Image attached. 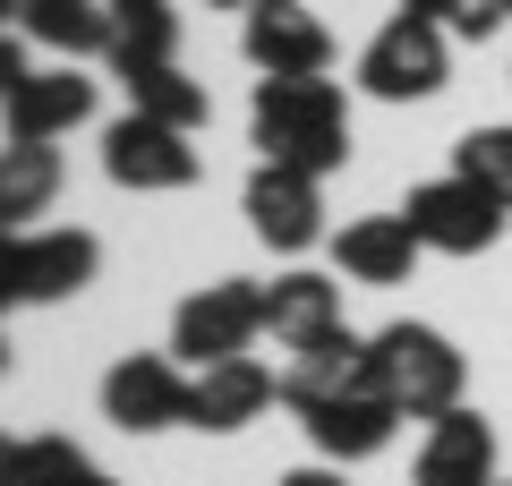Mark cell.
<instances>
[{"label": "cell", "mask_w": 512, "mask_h": 486, "mask_svg": "<svg viewBox=\"0 0 512 486\" xmlns=\"http://www.w3.org/2000/svg\"><path fill=\"white\" fill-rule=\"evenodd\" d=\"M26 77H35V69H26V43L9 35V26H0V103H9V94H18Z\"/></svg>", "instance_id": "26"}, {"label": "cell", "mask_w": 512, "mask_h": 486, "mask_svg": "<svg viewBox=\"0 0 512 486\" xmlns=\"http://www.w3.org/2000/svg\"><path fill=\"white\" fill-rule=\"evenodd\" d=\"M256 333H265V282L222 273V282H205V290L180 299V316H171V359H188V367L248 359Z\"/></svg>", "instance_id": "3"}, {"label": "cell", "mask_w": 512, "mask_h": 486, "mask_svg": "<svg viewBox=\"0 0 512 486\" xmlns=\"http://www.w3.org/2000/svg\"><path fill=\"white\" fill-rule=\"evenodd\" d=\"M128 86V111H146V120H163V128H205V86L197 77H180V60L171 69H137V77H120Z\"/></svg>", "instance_id": "21"}, {"label": "cell", "mask_w": 512, "mask_h": 486, "mask_svg": "<svg viewBox=\"0 0 512 486\" xmlns=\"http://www.w3.org/2000/svg\"><path fill=\"white\" fill-rule=\"evenodd\" d=\"M265 333H274L282 350H308L325 342V333H342V282L333 273H282V282H265Z\"/></svg>", "instance_id": "15"}, {"label": "cell", "mask_w": 512, "mask_h": 486, "mask_svg": "<svg viewBox=\"0 0 512 486\" xmlns=\"http://www.w3.org/2000/svg\"><path fill=\"white\" fill-rule=\"evenodd\" d=\"M26 307V231H0V316Z\"/></svg>", "instance_id": "25"}, {"label": "cell", "mask_w": 512, "mask_h": 486, "mask_svg": "<svg viewBox=\"0 0 512 486\" xmlns=\"http://www.w3.org/2000/svg\"><path fill=\"white\" fill-rule=\"evenodd\" d=\"M0 120H9L18 145H52V137H69V128L94 120V77H77L69 60H60V69H35L9 103H0Z\"/></svg>", "instance_id": "12"}, {"label": "cell", "mask_w": 512, "mask_h": 486, "mask_svg": "<svg viewBox=\"0 0 512 486\" xmlns=\"http://www.w3.org/2000/svg\"><path fill=\"white\" fill-rule=\"evenodd\" d=\"M453 171H461V180H478L487 197L512 205V128H470V137L453 145Z\"/></svg>", "instance_id": "23"}, {"label": "cell", "mask_w": 512, "mask_h": 486, "mask_svg": "<svg viewBox=\"0 0 512 486\" xmlns=\"http://www.w3.org/2000/svg\"><path fill=\"white\" fill-rule=\"evenodd\" d=\"M299 427H308V444L342 469V461H367V452L393 444L402 410H393L376 384H350V393H333V401H316V410H299Z\"/></svg>", "instance_id": "11"}, {"label": "cell", "mask_w": 512, "mask_h": 486, "mask_svg": "<svg viewBox=\"0 0 512 486\" xmlns=\"http://www.w3.org/2000/svg\"><path fill=\"white\" fill-rule=\"evenodd\" d=\"M410 18H436L444 35H461V43H487L495 26H512V0H402Z\"/></svg>", "instance_id": "24"}, {"label": "cell", "mask_w": 512, "mask_h": 486, "mask_svg": "<svg viewBox=\"0 0 512 486\" xmlns=\"http://www.w3.org/2000/svg\"><path fill=\"white\" fill-rule=\"evenodd\" d=\"M248 145L256 162H291V171L325 180V171L350 162V94L333 77H256Z\"/></svg>", "instance_id": "1"}, {"label": "cell", "mask_w": 512, "mask_h": 486, "mask_svg": "<svg viewBox=\"0 0 512 486\" xmlns=\"http://www.w3.org/2000/svg\"><path fill=\"white\" fill-rule=\"evenodd\" d=\"M205 9H248V0H205Z\"/></svg>", "instance_id": "31"}, {"label": "cell", "mask_w": 512, "mask_h": 486, "mask_svg": "<svg viewBox=\"0 0 512 486\" xmlns=\"http://www.w3.org/2000/svg\"><path fill=\"white\" fill-rule=\"evenodd\" d=\"M111 69L137 77V69H171L180 60V18H171V0H146V9H120V35H111Z\"/></svg>", "instance_id": "20"}, {"label": "cell", "mask_w": 512, "mask_h": 486, "mask_svg": "<svg viewBox=\"0 0 512 486\" xmlns=\"http://www.w3.org/2000/svg\"><path fill=\"white\" fill-rule=\"evenodd\" d=\"M18 26H26V43H43V52H60V60H94L120 35V9H111V0H26Z\"/></svg>", "instance_id": "17"}, {"label": "cell", "mask_w": 512, "mask_h": 486, "mask_svg": "<svg viewBox=\"0 0 512 486\" xmlns=\"http://www.w3.org/2000/svg\"><path fill=\"white\" fill-rule=\"evenodd\" d=\"M282 486H342V469H291Z\"/></svg>", "instance_id": "28"}, {"label": "cell", "mask_w": 512, "mask_h": 486, "mask_svg": "<svg viewBox=\"0 0 512 486\" xmlns=\"http://www.w3.org/2000/svg\"><path fill=\"white\" fill-rule=\"evenodd\" d=\"M239 52L256 60V77H325L333 69V35L308 0H248Z\"/></svg>", "instance_id": "8"}, {"label": "cell", "mask_w": 512, "mask_h": 486, "mask_svg": "<svg viewBox=\"0 0 512 486\" xmlns=\"http://www.w3.org/2000/svg\"><path fill=\"white\" fill-rule=\"evenodd\" d=\"M419 231H410V214H367V222H342L333 231V265L350 273V282H367V290H393V282H410V265H419Z\"/></svg>", "instance_id": "14"}, {"label": "cell", "mask_w": 512, "mask_h": 486, "mask_svg": "<svg viewBox=\"0 0 512 486\" xmlns=\"http://www.w3.org/2000/svg\"><path fill=\"white\" fill-rule=\"evenodd\" d=\"M103 418H111L120 435L188 427V367L163 359V350H128V359L103 376Z\"/></svg>", "instance_id": "9"}, {"label": "cell", "mask_w": 512, "mask_h": 486, "mask_svg": "<svg viewBox=\"0 0 512 486\" xmlns=\"http://www.w3.org/2000/svg\"><path fill=\"white\" fill-rule=\"evenodd\" d=\"M103 273V239L94 231H26V307H52V299H77V290Z\"/></svg>", "instance_id": "16"}, {"label": "cell", "mask_w": 512, "mask_h": 486, "mask_svg": "<svg viewBox=\"0 0 512 486\" xmlns=\"http://www.w3.org/2000/svg\"><path fill=\"white\" fill-rule=\"evenodd\" d=\"M18 461H26V444H18V435H0V486H18Z\"/></svg>", "instance_id": "27"}, {"label": "cell", "mask_w": 512, "mask_h": 486, "mask_svg": "<svg viewBox=\"0 0 512 486\" xmlns=\"http://www.w3.org/2000/svg\"><path fill=\"white\" fill-rule=\"evenodd\" d=\"M444 69H453V43H444L436 18H393L376 26V43L359 52V86L376 94V103H427V94L444 86Z\"/></svg>", "instance_id": "4"}, {"label": "cell", "mask_w": 512, "mask_h": 486, "mask_svg": "<svg viewBox=\"0 0 512 486\" xmlns=\"http://www.w3.org/2000/svg\"><path fill=\"white\" fill-rule=\"evenodd\" d=\"M239 214H248V231L265 239L274 256H308L316 239H325V197H316V171H291V162H256Z\"/></svg>", "instance_id": "7"}, {"label": "cell", "mask_w": 512, "mask_h": 486, "mask_svg": "<svg viewBox=\"0 0 512 486\" xmlns=\"http://www.w3.org/2000/svg\"><path fill=\"white\" fill-rule=\"evenodd\" d=\"M18 486H120L111 469H94L69 435H26V461H18Z\"/></svg>", "instance_id": "22"}, {"label": "cell", "mask_w": 512, "mask_h": 486, "mask_svg": "<svg viewBox=\"0 0 512 486\" xmlns=\"http://www.w3.org/2000/svg\"><path fill=\"white\" fill-rule=\"evenodd\" d=\"M0 376H9V333H0Z\"/></svg>", "instance_id": "30"}, {"label": "cell", "mask_w": 512, "mask_h": 486, "mask_svg": "<svg viewBox=\"0 0 512 486\" xmlns=\"http://www.w3.org/2000/svg\"><path fill=\"white\" fill-rule=\"evenodd\" d=\"M111 9H146V0H111Z\"/></svg>", "instance_id": "32"}, {"label": "cell", "mask_w": 512, "mask_h": 486, "mask_svg": "<svg viewBox=\"0 0 512 486\" xmlns=\"http://www.w3.org/2000/svg\"><path fill=\"white\" fill-rule=\"evenodd\" d=\"M282 401V376L256 359H214L188 376V427L197 435H239L248 418H265Z\"/></svg>", "instance_id": "10"}, {"label": "cell", "mask_w": 512, "mask_h": 486, "mask_svg": "<svg viewBox=\"0 0 512 486\" xmlns=\"http://www.w3.org/2000/svg\"><path fill=\"white\" fill-rule=\"evenodd\" d=\"M410 231H419V248L427 256H487L495 239H504V214L512 205L504 197H487L478 180H427V188H410Z\"/></svg>", "instance_id": "5"}, {"label": "cell", "mask_w": 512, "mask_h": 486, "mask_svg": "<svg viewBox=\"0 0 512 486\" xmlns=\"http://www.w3.org/2000/svg\"><path fill=\"white\" fill-rule=\"evenodd\" d=\"M60 197V145H0V231H35Z\"/></svg>", "instance_id": "19"}, {"label": "cell", "mask_w": 512, "mask_h": 486, "mask_svg": "<svg viewBox=\"0 0 512 486\" xmlns=\"http://www.w3.org/2000/svg\"><path fill=\"white\" fill-rule=\"evenodd\" d=\"M350 384H367V342L359 333H325V342H308V350H291L282 359V401L291 410H316V401H333V393H350Z\"/></svg>", "instance_id": "18"}, {"label": "cell", "mask_w": 512, "mask_h": 486, "mask_svg": "<svg viewBox=\"0 0 512 486\" xmlns=\"http://www.w3.org/2000/svg\"><path fill=\"white\" fill-rule=\"evenodd\" d=\"M103 180L111 188H137V197H171V188H197V145L188 128H163L146 111L103 128Z\"/></svg>", "instance_id": "6"}, {"label": "cell", "mask_w": 512, "mask_h": 486, "mask_svg": "<svg viewBox=\"0 0 512 486\" xmlns=\"http://www.w3.org/2000/svg\"><path fill=\"white\" fill-rule=\"evenodd\" d=\"M419 486H495V427L470 410V401L444 410V418H427Z\"/></svg>", "instance_id": "13"}, {"label": "cell", "mask_w": 512, "mask_h": 486, "mask_svg": "<svg viewBox=\"0 0 512 486\" xmlns=\"http://www.w3.org/2000/svg\"><path fill=\"white\" fill-rule=\"evenodd\" d=\"M367 384L402 418H444V410H461L470 359L444 342L436 324H384L376 342H367Z\"/></svg>", "instance_id": "2"}, {"label": "cell", "mask_w": 512, "mask_h": 486, "mask_svg": "<svg viewBox=\"0 0 512 486\" xmlns=\"http://www.w3.org/2000/svg\"><path fill=\"white\" fill-rule=\"evenodd\" d=\"M18 9H26V0H0V26H9V18H18Z\"/></svg>", "instance_id": "29"}]
</instances>
